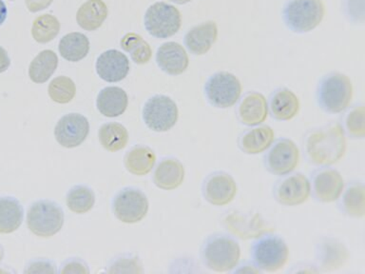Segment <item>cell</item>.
<instances>
[{
	"label": "cell",
	"mask_w": 365,
	"mask_h": 274,
	"mask_svg": "<svg viewBox=\"0 0 365 274\" xmlns=\"http://www.w3.org/2000/svg\"><path fill=\"white\" fill-rule=\"evenodd\" d=\"M304 148L311 163L328 167L338 163L346 153V134L338 123L324 126L307 134Z\"/></svg>",
	"instance_id": "cell-1"
},
{
	"label": "cell",
	"mask_w": 365,
	"mask_h": 274,
	"mask_svg": "<svg viewBox=\"0 0 365 274\" xmlns=\"http://www.w3.org/2000/svg\"><path fill=\"white\" fill-rule=\"evenodd\" d=\"M241 248L233 237L213 234L205 240L201 248V259L208 270L227 273L238 265Z\"/></svg>",
	"instance_id": "cell-2"
},
{
	"label": "cell",
	"mask_w": 365,
	"mask_h": 274,
	"mask_svg": "<svg viewBox=\"0 0 365 274\" xmlns=\"http://www.w3.org/2000/svg\"><path fill=\"white\" fill-rule=\"evenodd\" d=\"M352 97V82L349 77L338 71L322 77L317 88V101L328 113H341L346 110Z\"/></svg>",
	"instance_id": "cell-3"
},
{
	"label": "cell",
	"mask_w": 365,
	"mask_h": 274,
	"mask_svg": "<svg viewBox=\"0 0 365 274\" xmlns=\"http://www.w3.org/2000/svg\"><path fill=\"white\" fill-rule=\"evenodd\" d=\"M324 14L322 0H288L282 11V19L293 33L307 34L321 24Z\"/></svg>",
	"instance_id": "cell-4"
},
{
	"label": "cell",
	"mask_w": 365,
	"mask_h": 274,
	"mask_svg": "<svg viewBox=\"0 0 365 274\" xmlns=\"http://www.w3.org/2000/svg\"><path fill=\"white\" fill-rule=\"evenodd\" d=\"M251 257L254 264L262 271L275 273L287 265L289 248L282 237L267 233L253 243Z\"/></svg>",
	"instance_id": "cell-5"
},
{
	"label": "cell",
	"mask_w": 365,
	"mask_h": 274,
	"mask_svg": "<svg viewBox=\"0 0 365 274\" xmlns=\"http://www.w3.org/2000/svg\"><path fill=\"white\" fill-rule=\"evenodd\" d=\"M64 211L57 203L40 200L29 208L27 225L36 236L51 237L58 233L64 225Z\"/></svg>",
	"instance_id": "cell-6"
},
{
	"label": "cell",
	"mask_w": 365,
	"mask_h": 274,
	"mask_svg": "<svg viewBox=\"0 0 365 274\" xmlns=\"http://www.w3.org/2000/svg\"><path fill=\"white\" fill-rule=\"evenodd\" d=\"M144 24L150 36L160 39H168L181 28V14L173 5L156 2L145 11Z\"/></svg>",
	"instance_id": "cell-7"
},
{
	"label": "cell",
	"mask_w": 365,
	"mask_h": 274,
	"mask_svg": "<svg viewBox=\"0 0 365 274\" xmlns=\"http://www.w3.org/2000/svg\"><path fill=\"white\" fill-rule=\"evenodd\" d=\"M205 93L211 106L218 108L233 107L242 94L238 77L228 71L212 74L205 85Z\"/></svg>",
	"instance_id": "cell-8"
},
{
	"label": "cell",
	"mask_w": 365,
	"mask_h": 274,
	"mask_svg": "<svg viewBox=\"0 0 365 274\" xmlns=\"http://www.w3.org/2000/svg\"><path fill=\"white\" fill-rule=\"evenodd\" d=\"M179 111L170 97L157 94L150 97L143 108V119L151 131L165 133L171 130L178 120Z\"/></svg>",
	"instance_id": "cell-9"
},
{
	"label": "cell",
	"mask_w": 365,
	"mask_h": 274,
	"mask_svg": "<svg viewBox=\"0 0 365 274\" xmlns=\"http://www.w3.org/2000/svg\"><path fill=\"white\" fill-rule=\"evenodd\" d=\"M114 215L123 223L134 224L142 221L148 211V200L142 191L125 188L119 191L113 202Z\"/></svg>",
	"instance_id": "cell-10"
},
{
	"label": "cell",
	"mask_w": 365,
	"mask_h": 274,
	"mask_svg": "<svg viewBox=\"0 0 365 274\" xmlns=\"http://www.w3.org/2000/svg\"><path fill=\"white\" fill-rule=\"evenodd\" d=\"M299 162V151L295 143L288 138L273 142L264 156L267 170L275 176H284L292 173Z\"/></svg>",
	"instance_id": "cell-11"
},
{
	"label": "cell",
	"mask_w": 365,
	"mask_h": 274,
	"mask_svg": "<svg viewBox=\"0 0 365 274\" xmlns=\"http://www.w3.org/2000/svg\"><path fill=\"white\" fill-rule=\"evenodd\" d=\"M222 225L228 233L242 240L258 238L269 231L267 223L261 214L232 211L222 219Z\"/></svg>",
	"instance_id": "cell-12"
},
{
	"label": "cell",
	"mask_w": 365,
	"mask_h": 274,
	"mask_svg": "<svg viewBox=\"0 0 365 274\" xmlns=\"http://www.w3.org/2000/svg\"><path fill=\"white\" fill-rule=\"evenodd\" d=\"M311 193L310 181L304 174H287L276 183L274 197L281 205L295 207L307 201Z\"/></svg>",
	"instance_id": "cell-13"
},
{
	"label": "cell",
	"mask_w": 365,
	"mask_h": 274,
	"mask_svg": "<svg viewBox=\"0 0 365 274\" xmlns=\"http://www.w3.org/2000/svg\"><path fill=\"white\" fill-rule=\"evenodd\" d=\"M310 188L311 193L318 201L335 202L339 199L344 190V178L335 168H319L311 177Z\"/></svg>",
	"instance_id": "cell-14"
},
{
	"label": "cell",
	"mask_w": 365,
	"mask_h": 274,
	"mask_svg": "<svg viewBox=\"0 0 365 274\" xmlns=\"http://www.w3.org/2000/svg\"><path fill=\"white\" fill-rule=\"evenodd\" d=\"M90 133V123L80 113H68L58 120L54 128V136L62 147H78Z\"/></svg>",
	"instance_id": "cell-15"
},
{
	"label": "cell",
	"mask_w": 365,
	"mask_h": 274,
	"mask_svg": "<svg viewBox=\"0 0 365 274\" xmlns=\"http://www.w3.org/2000/svg\"><path fill=\"white\" fill-rule=\"evenodd\" d=\"M349 250L339 239L324 237L317 243L315 248L316 268L322 273L338 270L344 267L349 259Z\"/></svg>",
	"instance_id": "cell-16"
},
{
	"label": "cell",
	"mask_w": 365,
	"mask_h": 274,
	"mask_svg": "<svg viewBox=\"0 0 365 274\" xmlns=\"http://www.w3.org/2000/svg\"><path fill=\"white\" fill-rule=\"evenodd\" d=\"M237 184L233 177L224 171L211 173L202 185V196L210 204L222 207L235 198Z\"/></svg>",
	"instance_id": "cell-17"
},
{
	"label": "cell",
	"mask_w": 365,
	"mask_h": 274,
	"mask_svg": "<svg viewBox=\"0 0 365 274\" xmlns=\"http://www.w3.org/2000/svg\"><path fill=\"white\" fill-rule=\"evenodd\" d=\"M96 73L106 82L122 81L130 71V61L125 54L117 50H108L96 60Z\"/></svg>",
	"instance_id": "cell-18"
},
{
	"label": "cell",
	"mask_w": 365,
	"mask_h": 274,
	"mask_svg": "<svg viewBox=\"0 0 365 274\" xmlns=\"http://www.w3.org/2000/svg\"><path fill=\"white\" fill-rule=\"evenodd\" d=\"M158 67L170 76H179L187 71L190 59L184 47L176 42H167L157 50Z\"/></svg>",
	"instance_id": "cell-19"
},
{
	"label": "cell",
	"mask_w": 365,
	"mask_h": 274,
	"mask_svg": "<svg viewBox=\"0 0 365 274\" xmlns=\"http://www.w3.org/2000/svg\"><path fill=\"white\" fill-rule=\"evenodd\" d=\"M237 114L240 121L248 127L261 125L267 118V100L258 91H250L240 101Z\"/></svg>",
	"instance_id": "cell-20"
},
{
	"label": "cell",
	"mask_w": 365,
	"mask_h": 274,
	"mask_svg": "<svg viewBox=\"0 0 365 274\" xmlns=\"http://www.w3.org/2000/svg\"><path fill=\"white\" fill-rule=\"evenodd\" d=\"M218 39V27L214 21L194 26L185 36V45L194 56H204Z\"/></svg>",
	"instance_id": "cell-21"
},
{
	"label": "cell",
	"mask_w": 365,
	"mask_h": 274,
	"mask_svg": "<svg viewBox=\"0 0 365 274\" xmlns=\"http://www.w3.org/2000/svg\"><path fill=\"white\" fill-rule=\"evenodd\" d=\"M267 104L271 116L279 121L293 119L301 107L298 96L287 88H279L274 91Z\"/></svg>",
	"instance_id": "cell-22"
},
{
	"label": "cell",
	"mask_w": 365,
	"mask_h": 274,
	"mask_svg": "<svg viewBox=\"0 0 365 274\" xmlns=\"http://www.w3.org/2000/svg\"><path fill=\"white\" fill-rule=\"evenodd\" d=\"M185 180V167L178 159H163L153 173V182L161 190L173 191L179 188Z\"/></svg>",
	"instance_id": "cell-23"
},
{
	"label": "cell",
	"mask_w": 365,
	"mask_h": 274,
	"mask_svg": "<svg viewBox=\"0 0 365 274\" xmlns=\"http://www.w3.org/2000/svg\"><path fill=\"white\" fill-rule=\"evenodd\" d=\"M275 138L273 128L267 125L255 126L245 131L239 138V147L247 154H259L264 153Z\"/></svg>",
	"instance_id": "cell-24"
},
{
	"label": "cell",
	"mask_w": 365,
	"mask_h": 274,
	"mask_svg": "<svg viewBox=\"0 0 365 274\" xmlns=\"http://www.w3.org/2000/svg\"><path fill=\"white\" fill-rule=\"evenodd\" d=\"M128 104L127 93L122 88H102L96 99L97 110L104 116L118 117L125 113Z\"/></svg>",
	"instance_id": "cell-25"
},
{
	"label": "cell",
	"mask_w": 365,
	"mask_h": 274,
	"mask_svg": "<svg viewBox=\"0 0 365 274\" xmlns=\"http://www.w3.org/2000/svg\"><path fill=\"white\" fill-rule=\"evenodd\" d=\"M108 14L107 5L103 0H88L77 11L76 21L86 31H96L107 19Z\"/></svg>",
	"instance_id": "cell-26"
},
{
	"label": "cell",
	"mask_w": 365,
	"mask_h": 274,
	"mask_svg": "<svg viewBox=\"0 0 365 274\" xmlns=\"http://www.w3.org/2000/svg\"><path fill=\"white\" fill-rule=\"evenodd\" d=\"M124 163L125 168L134 176H147L155 165L156 156L150 148L138 145L128 151Z\"/></svg>",
	"instance_id": "cell-27"
},
{
	"label": "cell",
	"mask_w": 365,
	"mask_h": 274,
	"mask_svg": "<svg viewBox=\"0 0 365 274\" xmlns=\"http://www.w3.org/2000/svg\"><path fill=\"white\" fill-rule=\"evenodd\" d=\"M342 213L353 218H362L365 214V188L361 182L348 185L339 196Z\"/></svg>",
	"instance_id": "cell-28"
},
{
	"label": "cell",
	"mask_w": 365,
	"mask_h": 274,
	"mask_svg": "<svg viewBox=\"0 0 365 274\" xmlns=\"http://www.w3.org/2000/svg\"><path fill=\"white\" fill-rule=\"evenodd\" d=\"M24 210L14 197H0V233H11L19 230L23 222Z\"/></svg>",
	"instance_id": "cell-29"
},
{
	"label": "cell",
	"mask_w": 365,
	"mask_h": 274,
	"mask_svg": "<svg viewBox=\"0 0 365 274\" xmlns=\"http://www.w3.org/2000/svg\"><path fill=\"white\" fill-rule=\"evenodd\" d=\"M58 51L68 61H81L90 51V40L81 33L66 34L59 41Z\"/></svg>",
	"instance_id": "cell-30"
},
{
	"label": "cell",
	"mask_w": 365,
	"mask_h": 274,
	"mask_svg": "<svg viewBox=\"0 0 365 274\" xmlns=\"http://www.w3.org/2000/svg\"><path fill=\"white\" fill-rule=\"evenodd\" d=\"M58 66V57L51 50L42 51L34 57L29 67V76L36 84L47 82L56 73Z\"/></svg>",
	"instance_id": "cell-31"
},
{
	"label": "cell",
	"mask_w": 365,
	"mask_h": 274,
	"mask_svg": "<svg viewBox=\"0 0 365 274\" xmlns=\"http://www.w3.org/2000/svg\"><path fill=\"white\" fill-rule=\"evenodd\" d=\"M98 137L102 147L110 153L123 150L128 141L127 128L115 122L103 125L100 128Z\"/></svg>",
	"instance_id": "cell-32"
},
{
	"label": "cell",
	"mask_w": 365,
	"mask_h": 274,
	"mask_svg": "<svg viewBox=\"0 0 365 274\" xmlns=\"http://www.w3.org/2000/svg\"><path fill=\"white\" fill-rule=\"evenodd\" d=\"M68 208L77 214H84L93 208L96 203V196L91 188L87 186H76L71 188L67 194Z\"/></svg>",
	"instance_id": "cell-33"
},
{
	"label": "cell",
	"mask_w": 365,
	"mask_h": 274,
	"mask_svg": "<svg viewBox=\"0 0 365 274\" xmlns=\"http://www.w3.org/2000/svg\"><path fill=\"white\" fill-rule=\"evenodd\" d=\"M123 50L130 53L131 59L136 64H145L150 61L153 51L148 42L141 36L134 33L125 34L121 40Z\"/></svg>",
	"instance_id": "cell-34"
},
{
	"label": "cell",
	"mask_w": 365,
	"mask_h": 274,
	"mask_svg": "<svg viewBox=\"0 0 365 274\" xmlns=\"http://www.w3.org/2000/svg\"><path fill=\"white\" fill-rule=\"evenodd\" d=\"M59 31L58 19L51 14H43L34 20L31 27V36L36 42L45 44L56 39Z\"/></svg>",
	"instance_id": "cell-35"
},
{
	"label": "cell",
	"mask_w": 365,
	"mask_h": 274,
	"mask_svg": "<svg viewBox=\"0 0 365 274\" xmlns=\"http://www.w3.org/2000/svg\"><path fill=\"white\" fill-rule=\"evenodd\" d=\"M48 91L53 101L59 104H67L76 96V87L73 80L68 77L58 76L51 80Z\"/></svg>",
	"instance_id": "cell-36"
},
{
	"label": "cell",
	"mask_w": 365,
	"mask_h": 274,
	"mask_svg": "<svg viewBox=\"0 0 365 274\" xmlns=\"http://www.w3.org/2000/svg\"><path fill=\"white\" fill-rule=\"evenodd\" d=\"M345 134L354 139H364L365 136V108L364 105L351 108L344 119L342 125Z\"/></svg>",
	"instance_id": "cell-37"
},
{
	"label": "cell",
	"mask_w": 365,
	"mask_h": 274,
	"mask_svg": "<svg viewBox=\"0 0 365 274\" xmlns=\"http://www.w3.org/2000/svg\"><path fill=\"white\" fill-rule=\"evenodd\" d=\"M345 16L354 24L364 23V0H342Z\"/></svg>",
	"instance_id": "cell-38"
},
{
	"label": "cell",
	"mask_w": 365,
	"mask_h": 274,
	"mask_svg": "<svg viewBox=\"0 0 365 274\" xmlns=\"http://www.w3.org/2000/svg\"><path fill=\"white\" fill-rule=\"evenodd\" d=\"M110 273H142V265L136 257H122L110 267Z\"/></svg>",
	"instance_id": "cell-39"
},
{
	"label": "cell",
	"mask_w": 365,
	"mask_h": 274,
	"mask_svg": "<svg viewBox=\"0 0 365 274\" xmlns=\"http://www.w3.org/2000/svg\"><path fill=\"white\" fill-rule=\"evenodd\" d=\"M26 273H56V265L48 260H34L27 265Z\"/></svg>",
	"instance_id": "cell-40"
},
{
	"label": "cell",
	"mask_w": 365,
	"mask_h": 274,
	"mask_svg": "<svg viewBox=\"0 0 365 274\" xmlns=\"http://www.w3.org/2000/svg\"><path fill=\"white\" fill-rule=\"evenodd\" d=\"M60 273L88 274L90 273V270H88V265L81 259L73 258L64 263L61 270H60Z\"/></svg>",
	"instance_id": "cell-41"
},
{
	"label": "cell",
	"mask_w": 365,
	"mask_h": 274,
	"mask_svg": "<svg viewBox=\"0 0 365 274\" xmlns=\"http://www.w3.org/2000/svg\"><path fill=\"white\" fill-rule=\"evenodd\" d=\"M53 1V0H26V6L31 13H37L50 7Z\"/></svg>",
	"instance_id": "cell-42"
},
{
	"label": "cell",
	"mask_w": 365,
	"mask_h": 274,
	"mask_svg": "<svg viewBox=\"0 0 365 274\" xmlns=\"http://www.w3.org/2000/svg\"><path fill=\"white\" fill-rule=\"evenodd\" d=\"M234 273H261L262 270L254 263H245L238 267V268H234Z\"/></svg>",
	"instance_id": "cell-43"
},
{
	"label": "cell",
	"mask_w": 365,
	"mask_h": 274,
	"mask_svg": "<svg viewBox=\"0 0 365 274\" xmlns=\"http://www.w3.org/2000/svg\"><path fill=\"white\" fill-rule=\"evenodd\" d=\"M11 59L7 51L0 46V73H5L10 68Z\"/></svg>",
	"instance_id": "cell-44"
},
{
	"label": "cell",
	"mask_w": 365,
	"mask_h": 274,
	"mask_svg": "<svg viewBox=\"0 0 365 274\" xmlns=\"http://www.w3.org/2000/svg\"><path fill=\"white\" fill-rule=\"evenodd\" d=\"M7 7H6V4L3 2V0H0V26L5 22L6 19H7Z\"/></svg>",
	"instance_id": "cell-45"
},
{
	"label": "cell",
	"mask_w": 365,
	"mask_h": 274,
	"mask_svg": "<svg viewBox=\"0 0 365 274\" xmlns=\"http://www.w3.org/2000/svg\"><path fill=\"white\" fill-rule=\"evenodd\" d=\"M170 1L176 3V4L184 5L187 4V3L192 1V0H170Z\"/></svg>",
	"instance_id": "cell-46"
},
{
	"label": "cell",
	"mask_w": 365,
	"mask_h": 274,
	"mask_svg": "<svg viewBox=\"0 0 365 274\" xmlns=\"http://www.w3.org/2000/svg\"><path fill=\"white\" fill-rule=\"evenodd\" d=\"M3 257H4V250H3V248L0 245V262L2 261Z\"/></svg>",
	"instance_id": "cell-47"
},
{
	"label": "cell",
	"mask_w": 365,
	"mask_h": 274,
	"mask_svg": "<svg viewBox=\"0 0 365 274\" xmlns=\"http://www.w3.org/2000/svg\"><path fill=\"white\" fill-rule=\"evenodd\" d=\"M10 1H14V0H10Z\"/></svg>",
	"instance_id": "cell-48"
}]
</instances>
